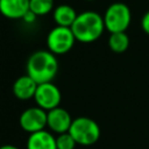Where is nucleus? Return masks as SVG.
<instances>
[{
	"label": "nucleus",
	"instance_id": "obj_17",
	"mask_svg": "<svg viewBox=\"0 0 149 149\" xmlns=\"http://www.w3.org/2000/svg\"><path fill=\"white\" fill-rule=\"evenodd\" d=\"M38 16L35 14V13H33L30 9L24 14V16L22 17V20L26 22V23H34L35 21H36V19H37Z\"/></svg>",
	"mask_w": 149,
	"mask_h": 149
},
{
	"label": "nucleus",
	"instance_id": "obj_13",
	"mask_svg": "<svg viewBox=\"0 0 149 149\" xmlns=\"http://www.w3.org/2000/svg\"><path fill=\"white\" fill-rule=\"evenodd\" d=\"M108 47L115 54L125 52L129 47V37L126 31L111 33L108 37Z\"/></svg>",
	"mask_w": 149,
	"mask_h": 149
},
{
	"label": "nucleus",
	"instance_id": "obj_14",
	"mask_svg": "<svg viewBox=\"0 0 149 149\" xmlns=\"http://www.w3.org/2000/svg\"><path fill=\"white\" fill-rule=\"evenodd\" d=\"M54 0H29V9L37 16H44L54 10Z\"/></svg>",
	"mask_w": 149,
	"mask_h": 149
},
{
	"label": "nucleus",
	"instance_id": "obj_2",
	"mask_svg": "<svg viewBox=\"0 0 149 149\" xmlns=\"http://www.w3.org/2000/svg\"><path fill=\"white\" fill-rule=\"evenodd\" d=\"M105 29L104 17L94 10L79 13L71 26L76 40L81 43H92L97 41Z\"/></svg>",
	"mask_w": 149,
	"mask_h": 149
},
{
	"label": "nucleus",
	"instance_id": "obj_16",
	"mask_svg": "<svg viewBox=\"0 0 149 149\" xmlns=\"http://www.w3.org/2000/svg\"><path fill=\"white\" fill-rule=\"evenodd\" d=\"M141 28L147 35H149V10L144 13V15L141 19Z\"/></svg>",
	"mask_w": 149,
	"mask_h": 149
},
{
	"label": "nucleus",
	"instance_id": "obj_9",
	"mask_svg": "<svg viewBox=\"0 0 149 149\" xmlns=\"http://www.w3.org/2000/svg\"><path fill=\"white\" fill-rule=\"evenodd\" d=\"M29 10V0H0V14L9 20H22Z\"/></svg>",
	"mask_w": 149,
	"mask_h": 149
},
{
	"label": "nucleus",
	"instance_id": "obj_10",
	"mask_svg": "<svg viewBox=\"0 0 149 149\" xmlns=\"http://www.w3.org/2000/svg\"><path fill=\"white\" fill-rule=\"evenodd\" d=\"M37 83L27 73L19 77L14 84H13V94L16 99L19 100H29L34 99L36 88H37Z\"/></svg>",
	"mask_w": 149,
	"mask_h": 149
},
{
	"label": "nucleus",
	"instance_id": "obj_6",
	"mask_svg": "<svg viewBox=\"0 0 149 149\" xmlns=\"http://www.w3.org/2000/svg\"><path fill=\"white\" fill-rule=\"evenodd\" d=\"M34 100L36 102V106L48 112L59 106L62 100V93L57 85H55L52 81H47L37 85Z\"/></svg>",
	"mask_w": 149,
	"mask_h": 149
},
{
	"label": "nucleus",
	"instance_id": "obj_1",
	"mask_svg": "<svg viewBox=\"0 0 149 149\" xmlns=\"http://www.w3.org/2000/svg\"><path fill=\"white\" fill-rule=\"evenodd\" d=\"M26 71L37 84L52 81L58 72L57 56L49 50L34 51L27 61Z\"/></svg>",
	"mask_w": 149,
	"mask_h": 149
},
{
	"label": "nucleus",
	"instance_id": "obj_15",
	"mask_svg": "<svg viewBox=\"0 0 149 149\" xmlns=\"http://www.w3.org/2000/svg\"><path fill=\"white\" fill-rule=\"evenodd\" d=\"M56 144H57V149H74L77 146V142L71 136V134L66 132V133L57 134Z\"/></svg>",
	"mask_w": 149,
	"mask_h": 149
},
{
	"label": "nucleus",
	"instance_id": "obj_4",
	"mask_svg": "<svg viewBox=\"0 0 149 149\" xmlns=\"http://www.w3.org/2000/svg\"><path fill=\"white\" fill-rule=\"evenodd\" d=\"M102 17L107 31L120 33L128 29L132 21V13L126 3L113 2L106 8Z\"/></svg>",
	"mask_w": 149,
	"mask_h": 149
},
{
	"label": "nucleus",
	"instance_id": "obj_8",
	"mask_svg": "<svg viewBox=\"0 0 149 149\" xmlns=\"http://www.w3.org/2000/svg\"><path fill=\"white\" fill-rule=\"evenodd\" d=\"M72 120L73 119L71 118L70 113L65 108L57 106V107L48 111L47 127L55 134L66 133L70 129Z\"/></svg>",
	"mask_w": 149,
	"mask_h": 149
},
{
	"label": "nucleus",
	"instance_id": "obj_19",
	"mask_svg": "<svg viewBox=\"0 0 149 149\" xmlns=\"http://www.w3.org/2000/svg\"><path fill=\"white\" fill-rule=\"evenodd\" d=\"M85 1H95V0H85Z\"/></svg>",
	"mask_w": 149,
	"mask_h": 149
},
{
	"label": "nucleus",
	"instance_id": "obj_5",
	"mask_svg": "<svg viewBox=\"0 0 149 149\" xmlns=\"http://www.w3.org/2000/svg\"><path fill=\"white\" fill-rule=\"evenodd\" d=\"M76 41L77 40L71 30V27L56 26L47 35L48 50L56 56L69 52L73 48Z\"/></svg>",
	"mask_w": 149,
	"mask_h": 149
},
{
	"label": "nucleus",
	"instance_id": "obj_12",
	"mask_svg": "<svg viewBox=\"0 0 149 149\" xmlns=\"http://www.w3.org/2000/svg\"><path fill=\"white\" fill-rule=\"evenodd\" d=\"M77 15H78V13L76 12V9L68 3L58 5L52 10V19H54L56 26L71 27L77 17Z\"/></svg>",
	"mask_w": 149,
	"mask_h": 149
},
{
	"label": "nucleus",
	"instance_id": "obj_11",
	"mask_svg": "<svg viewBox=\"0 0 149 149\" xmlns=\"http://www.w3.org/2000/svg\"><path fill=\"white\" fill-rule=\"evenodd\" d=\"M27 149H57L56 136L45 129L28 135Z\"/></svg>",
	"mask_w": 149,
	"mask_h": 149
},
{
	"label": "nucleus",
	"instance_id": "obj_7",
	"mask_svg": "<svg viewBox=\"0 0 149 149\" xmlns=\"http://www.w3.org/2000/svg\"><path fill=\"white\" fill-rule=\"evenodd\" d=\"M47 116H48V112L45 109L38 106L29 107L21 113L19 118V123H20V127L26 133L31 134V133L45 129Z\"/></svg>",
	"mask_w": 149,
	"mask_h": 149
},
{
	"label": "nucleus",
	"instance_id": "obj_3",
	"mask_svg": "<svg viewBox=\"0 0 149 149\" xmlns=\"http://www.w3.org/2000/svg\"><path fill=\"white\" fill-rule=\"evenodd\" d=\"M69 133L77 144L88 147L94 144L100 137L99 125L88 116H78L72 120Z\"/></svg>",
	"mask_w": 149,
	"mask_h": 149
},
{
	"label": "nucleus",
	"instance_id": "obj_18",
	"mask_svg": "<svg viewBox=\"0 0 149 149\" xmlns=\"http://www.w3.org/2000/svg\"><path fill=\"white\" fill-rule=\"evenodd\" d=\"M0 149H20V148L14 144H2L0 146Z\"/></svg>",
	"mask_w": 149,
	"mask_h": 149
}]
</instances>
